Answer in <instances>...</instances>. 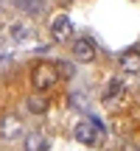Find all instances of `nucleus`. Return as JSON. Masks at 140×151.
Wrapping results in <instances>:
<instances>
[{"label":"nucleus","mask_w":140,"mask_h":151,"mask_svg":"<svg viewBox=\"0 0 140 151\" xmlns=\"http://www.w3.org/2000/svg\"><path fill=\"white\" fill-rule=\"evenodd\" d=\"M25 151H48V140L42 134H28L25 137Z\"/></svg>","instance_id":"obj_9"},{"label":"nucleus","mask_w":140,"mask_h":151,"mask_svg":"<svg viewBox=\"0 0 140 151\" xmlns=\"http://www.w3.org/2000/svg\"><path fill=\"white\" fill-rule=\"evenodd\" d=\"M51 37H53L56 42H67V39H73V20H70L67 14L53 17V22H51Z\"/></svg>","instance_id":"obj_4"},{"label":"nucleus","mask_w":140,"mask_h":151,"mask_svg":"<svg viewBox=\"0 0 140 151\" xmlns=\"http://www.w3.org/2000/svg\"><path fill=\"white\" fill-rule=\"evenodd\" d=\"M25 106H28V112H31V115H42L45 109H48V101L42 98V92H34V95L25 101Z\"/></svg>","instance_id":"obj_8"},{"label":"nucleus","mask_w":140,"mask_h":151,"mask_svg":"<svg viewBox=\"0 0 140 151\" xmlns=\"http://www.w3.org/2000/svg\"><path fill=\"white\" fill-rule=\"evenodd\" d=\"M118 67L126 76H137L140 73V50H126L118 56Z\"/></svg>","instance_id":"obj_7"},{"label":"nucleus","mask_w":140,"mask_h":151,"mask_svg":"<svg viewBox=\"0 0 140 151\" xmlns=\"http://www.w3.org/2000/svg\"><path fill=\"white\" fill-rule=\"evenodd\" d=\"M59 78H62V76H59V67L51 65V62H39V65H34V70H31V84H34V90H37V92L51 90Z\"/></svg>","instance_id":"obj_1"},{"label":"nucleus","mask_w":140,"mask_h":151,"mask_svg":"<svg viewBox=\"0 0 140 151\" xmlns=\"http://www.w3.org/2000/svg\"><path fill=\"white\" fill-rule=\"evenodd\" d=\"M73 134H76V140L84 143V146H95V143L104 140V129H101V123H95V120H81V123L73 129Z\"/></svg>","instance_id":"obj_2"},{"label":"nucleus","mask_w":140,"mask_h":151,"mask_svg":"<svg viewBox=\"0 0 140 151\" xmlns=\"http://www.w3.org/2000/svg\"><path fill=\"white\" fill-rule=\"evenodd\" d=\"M22 137V120L14 118V115H6L0 120V140L11 143V140H20Z\"/></svg>","instance_id":"obj_5"},{"label":"nucleus","mask_w":140,"mask_h":151,"mask_svg":"<svg viewBox=\"0 0 140 151\" xmlns=\"http://www.w3.org/2000/svg\"><path fill=\"white\" fill-rule=\"evenodd\" d=\"M17 9H22L25 14H39L42 11V0H14Z\"/></svg>","instance_id":"obj_10"},{"label":"nucleus","mask_w":140,"mask_h":151,"mask_svg":"<svg viewBox=\"0 0 140 151\" xmlns=\"http://www.w3.org/2000/svg\"><path fill=\"white\" fill-rule=\"evenodd\" d=\"M104 104L109 109H123L129 104V90H126L121 81H112V84L104 90Z\"/></svg>","instance_id":"obj_3"},{"label":"nucleus","mask_w":140,"mask_h":151,"mask_svg":"<svg viewBox=\"0 0 140 151\" xmlns=\"http://www.w3.org/2000/svg\"><path fill=\"white\" fill-rule=\"evenodd\" d=\"M73 59L76 62H92L95 59V42L87 37H79L73 42Z\"/></svg>","instance_id":"obj_6"},{"label":"nucleus","mask_w":140,"mask_h":151,"mask_svg":"<svg viewBox=\"0 0 140 151\" xmlns=\"http://www.w3.org/2000/svg\"><path fill=\"white\" fill-rule=\"evenodd\" d=\"M11 37H14V39H25V37H28V25L14 22V25H11Z\"/></svg>","instance_id":"obj_11"}]
</instances>
